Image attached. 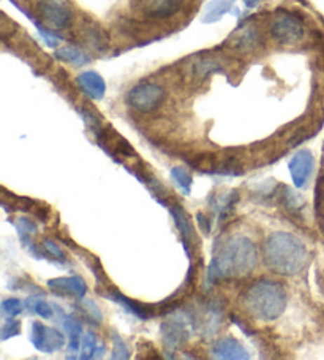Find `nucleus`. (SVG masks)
I'll use <instances>...</instances> for the list:
<instances>
[{
	"mask_svg": "<svg viewBox=\"0 0 324 360\" xmlns=\"http://www.w3.org/2000/svg\"><path fill=\"white\" fill-rule=\"evenodd\" d=\"M258 260L257 246L247 237L228 238L217 248V252L209 265L208 281L217 283L227 278H244L255 270Z\"/></svg>",
	"mask_w": 324,
	"mask_h": 360,
	"instance_id": "1",
	"label": "nucleus"
},
{
	"mask_svg": "<svg viewBox=\"0 0 324 360\" xmlns=\"http://www.w3.org/2000/svg\"><path fill=\"white\" fill-rule=\"evenodd\" d=\"M264 265L277 275L292 276L304 269L309 251L301 240L288 232H276L263 245Z\"/></svg>",
	"mask_w": 324,
	"mask_h": 360,
	"instance_id": "2",
	"label": "nucleus"
},
{
	"mask_svg": "<svg viewBox=\"0 0 324 360\" xmlns=\"http://www.w3.org/2000/svg\"><path fill=\"white\" fill-rule=\"evenodd\" d=\"M286 292L282 284L271 279H259L244 294L247 311L261 321H276L286 309Z\"/></svg>",
	"mask_w": 324,
	"mask_h": 360,
	"instance_id": "3",
	"label": "nucleus"
},
{
	"mask_svg": "<svg viewBox=\"0 0 324 360\" xmlns=\"http://www.w3.org/2000/svg\"><path fill=\"white\" fill-rule=\"evenodd\" d=\"M304 26L299 18L288 11H277L271 22L272 39L280 45H297L304 39Z\"/></svg>",
	"mask_w": 324,
	"mask_h": 360,
	"instance_id": "4",
	"label": "nucleus"
},
{
	"mask_svg": "<svg viewBox=\"0 0 324 360\" xmlns=\"http://www.w3.org/2000/svg\"><path fill=\"white\" fill-rule=\"evenodd\" d=\"M165 101V91L161 86L154 83H141L130 89L127 94V103L141 113H151L157 110Z\"/></svg>",
	"mask_w": 324,
	"mask_h": 360,
	"instance_id": "5",
	"label": "nucleus"
},
{
	"mask_svg": "<svg viewBox=\"0 0 324 360\" xmlns=\"http://www.w3.org/2000/svg\"><path fill=\"white\" fill-rule=\"evenodd\" d=\"M36 13L49 29H67L73 21V11L64 0H40Z\"/></svg>",
	"mask_w": 324,
	"mask_h": 360,
	"instance_id": "6",
	"label": "nucleus"
},
{
	"mask_svg": "<svg viewBox=\"0 0 324 360\" xmlns=\"http://www.w3.org/2000/svg\"><path fill=\"white\" fill-rule=\"evenodd\" d=\"M30 341L43 354H53L59 351L65 345V337L58 328L46 327L40 322H34L32 330H30Z\"/></svg>",
	"mask_w": 324,
	"mask_h": 360,
	"instance_id": "7",
	"label": "nucleus"
},
{
	"mask_svg": "<svg viewBox=\"0 0 324 360\" xmlns=\"http://www.w3.org/2000/svg\"><path fill=\"white\" fill-rule=\"evenodd\" d=\"M193 327V321L187 313H176L174 318L163 324V338L165 343L170 347H177L185 343L190 335V328Z\"/></svg>",
	"mask_w": 324,
	"mask_h": 360,
	"instance_id": "8",
	"label": "nucleus"
},
{
	"mask_svg": "<svg viewBox=\"0 0 324 360\" xmlns=\"http://www.w3.org/2000/svg\"><path fill=\"white\" fill-rule=\"evenodd\" d=\"M290 173L296 188H305L309 183V179L313 173L315 169V159L313 154L307 150H302L296 153L290 160Z\"/></svg>",
	"mask_w": 324,
	"mask_h": 360,
	"instance_id": "9",
	"label": "nucleus"
},
{
	"mask_svg": "<svg viewBox=\"0 0 324 360\" xmlns=\"http://www.w3.org/2000/svg\"><path fill=\"white\" fill-rule=\"evenodd\" d=\"M49 288L54 292L60 295H72L76 299H83L87 292V284L81 276H65V278H55L48 283Z\"/></svg>",
	"mask_w": 324,
	"mask_h": 360,
	"instance_id": "10",
	"label": "nucleus"
},
{
	"mask_svg": "<svg viewBox=\"0 0 324 360\" xmlns=\"http://www.w3.org/2000/svg\"><path fill=\"white\" fill-rule=\"evenodd\" d=\"M212 356L223 360H247L248 352L236 338H222L212 347Z\"/></svg>",
	"mask_w": 324,
	"mask_h": 360,
	"instance_id": "11",
	"label": "nucleus"
},
{
	"mask_svg": "<svg viewBox=\"0 0 324 360\" xmlns=\"http://www.w3.org/2000/svg\"><path fill=\"white\" fill-rule=\"evenodd\" d=\"M79 89L92 101H102L106 92L104 79L97 72H84L76 78Z\"/></svg>",
	"mask_w": 324,
	"mask_h": 360,
	"instance_id": "12",
	"label": "nucleus"
},
{
	"mask_svg": "<svg viewBox=\"0 0 324 360\" xmlns=\"http://www.w3.org/2000/svg\"><path fill=\"white\" fill-rule=\"evenodd\" d=\"M140 5L152 18H170L179 10V0H140Z\"/></svg>",
	"mask_w": 324,
	"mask_h": 360,
	"instance_id": "13",
	"label": "nucleus"
},
{
	"mask_svg": "<svg viewBox=\"0 0 324 360\" xmlns=\"http://www.w3.org/2000/svg\"><path fill=\"white\" fill-rule=\"evenodd\" d=\"M62 324H64V330L68 333V337H70V346H68V357H73V354L79 351V343H83V340H81L83 327H81L79 321L72 314L62 316Z\"/></svg>",
	"mask_w": 324,
	"mask_h": 360,
	"instance_id": "14",
	"label": "nucleus"
},
{
	"mask_svg": "<svg viewBox=\"0 0 324 360\" xmlns=\"http://www.w3.org/2000/svg\"><path fill=\"white\" fill-rule=\"evenodd\" d=\"M106 297H109L111 300L119 303L121 307H123V309H126L127 313L130 314H135L136 318H141V319H147L151 318V311H149L147 307L144 305H140V303L133 302L132 299H127L126 295H122L121 292H117V290H113V292L108 294Z\"/></svg>",
	"mask_w": 324,
	"mask_h": 360,
	"instance_id": "15",
	"label": "nucleus"
},
{
	"mask_svg": "<svg viewBox=\"0 0 324 360\" xmlns=\"http://www.w3.org/2000/svg\"><path fill=\"white\" fill-rule=\"evenodd\" d=\"M81 359H97L102 357L104 352V346L95 333L89 332L83 338V347H81Z\"/></svg>",
	"mask_w": 324,
	"mask_h": 360,
	"instance_id": "16",
	"label": "nucleus"
},
{
	"mask_svg": "<svg viewBox=\"0 0 324 360\" xmlns=\"http://www.w3.org/2000/svg\"><path fill=\"white\" fill-rule=\"evenodd\" d=\"M234 0H212V2L205 7L203 21L204 22H214L219 21L220 18L228 13L229 8H231Z\"/></svg>",
	"mask_w": 324,
	"mask_h": 360,
	"instance_id": "17",
	"label": "nucleus"
},
{
	"mask_svg": "<svg viewBox=\"0 0 324 360\" xmlns=\"http://www.w3.org/2000/svg\"><path fill=\"white\" fill-rule=\"evenodd\" d=\"M234 48L236 49H242V51H250L255 46L258 45L259 41V35L257 32V29L255 27H245L242 29L239 35L234 37Z\"/></svg>",
	"mask_w": 324,
	"mask_h": 360,
	"instance_id": "18",
	"label": "nucleus"
},
{
	"mask_svg": "<svg viewBox=\"0 0 324 360\" xmlns=\"http://www.w3.org/2000/svg\"><path fill=\"white\" fill-rule=\"evenodd\" d=\"M59 59L68 62V64L72 65H86L87 62H89V56H87L84 51H81L79 48L76 46H65V48H60L58 53H55Z\"/></svg>",
	"mask_w": 324,
	"mask_h": 360,
	"instance_id": "19",
	"label": "nucleus"
},
{
	"mask_svg": "<svg viewBox=\"0 0 324 360\" xmlns=\"http://www.w3.org/2000/svg\"><path fill=\"white\" fill-rule=\"evenodd\" d=\"M26 308L30 313L39 314L43 319H51L54 316L51 305H49L46 300L39 299V297H30V299L26 302Z\"/></svg>",
	"mask_w": 324,
	"mask_h": 360,
	"instance_id": "20",
	"label": "nucleus"
},
{
	"mask_svg": "<svg viewBox=\"0 0 324 360\" xmlns=\"http://www.w3.org/2000/svg\"><path fill=\"white\" fill-rule=\"evenodd\" d=\"M173 214H174V219H176V226H177V231L182 235L184 240H191L190 237H193L191 233V226L189 219H187V216L184 214V211L180 208H174L173 210Z\"/></svg>",
	"mask_w": 324,
	"mask_h": 360,
	"instance_id": "21",
	"label": "nucleus"
},
{
	"mask_svg": "<svg viewBox=\"0 0 324 360\" xmlns=\"http://www.w3.org/2000/svg\"><path fill=\"white\" fill-rule=\"evenodd\" d=\"M84 41L93 49L104 48V37L97 27H87L84 30Z\"/></svg>",
	"mask_w": 324,
	"mask_h": 360,
	"instance_id": "22",
	"label": "nucleus"
},
{
	"mask_svg": "<svg viewBox=\"0 0 324 360\" xmlns=\"http://www.w3.org/2000/svg\"><path fill=\"white\" fill-rule=\"evenodd\" d=\"M24 309V305L21 300L18 299H7L2 302V316L4 318L13 319L16 318L18 314H21V311Z\"/></svg>",
	"mask_w": 324,
	"mask_h": 360,
	"instance_id": "23",
	"label": "nucleus"
},
{
	"mask_svg": "<svg viewBox=\"0 0 324 360\" xmlns=\"http://www.w3.org/2000/svg\"><path fill=\"white\" fill-rule=\"evenodd\" d=\"M171 175H173L174 181H176L180 186V189H182L184 192H189L190 191L191 175H190L189 172H187L185 169H182V167H176V169H173Z\"/></svg>",
	"mask_w": 324,
	"mask_h": 360,
	"instance_id": "24",
	"label": "nucleus"
},
{
	"mask_svg": "<svg viewBox=\"0 0 324 360\" xmlns=\"http://www.w3.org/2000/svg\"><path fill=\"white\" fill-rule=\"evenodd\" d=\"M113 343H114L113 359H128L130 357L126 341L122 340V337L117 332H113Z\"/></svg>",
	"mask_w": 324,
	"mask_h": 360,
	"instance_id": "25",
	"label": "nucleus"
},
{
	"mask_svg": "<svg viewBox=\"0 0 324 360\" xmlns=\"http://www.w3.org/2000/svg\"><path fill=\"white\" fill-rule=\"evenodd\" d=\"M20 330H21L20 322L8 319L2 327V340H8L11 337H16V335H20Z\"/></svg>",
	"mask_w": 324,
	"mask_h": 360,
	"instance_id": "26",
	"label": "nucleus"
},
{
	"mask_svg": "<svg viewBox=\"0 0 324 360\" xmlns=\"http://www.w3.org/2000/svg\"><path fill=\"white\" fill-rule=\"evenodd\" d=\"M283 200H285L286 205H288V208H290L291 211H296V210L302 205V198L297 195V192H295V191L290 189V188L285 189Z\"/></svg>",
	"mask_w": 324,
	"mask_h": 360,
	"instance_id": "27",
	"label": "nucleus"
},
{
	"mask_svg": "<svg viewBox=\"0 0 324 360\" xmlns=\"http://www.w3.org/2000/svg\"><path fill=\"white\" fill-rule=\"evenodd\" d=\"M43 248H45V251L55 260H64V251L60 250V248L54 243L51 240H45V243H43Z\"/></svg>",
	"mask_w": 324,
	"mask_h": 360,
	"instance_id": "28",
	"label": "nucleus"
},
{
	"mask_svg": "<svg viewBox=\"0 0 324 360\" xmlns=\"http://www.w3.org/2000/svg\"><path fill=\"white\" fill-rule=\"evenodd\" d=\"M84 314H87V318L89 319H95L97 322L103 319V316H102V313H100L98 307L92 300H84Z\"/></svg>",
	"mask_w": 324,
	"mask_h": 360,
	"instance_id": "29",
	"label": "nucleus"
},
{
	"mask_svg": "<svg viewBox=\"0 0 324 360\" xmlns=\"http://www.w3.org/2000/svg\"><path fill=\"white\" fill-rule=\"evenodd\" d=\"M198 222L201 224V229L204 227V232L208 233L209 232V226H208V219H205L204 214H198Z\"/></svg>",
	"mask_w": 324,
	"mask_h": 360,
	"instance_id": "30",
	"label": "nucleus"
},
{
	"mask_svg": "<svg viewBox=\"0 0 324 360\" xmlns=\"http://www.w3.org/2000/svg\"><path fill=\"white\" fill-rule=\"evenodd\" d=\"M261 2H264V0H244V4L247 5L248 8H253V7H257V5H259Z\"/></svg>",
	"mask_w": 324,
	"mask_h": 360,
	"instance_id": "31",
	"label": "nucleus"
}]
</instances>
